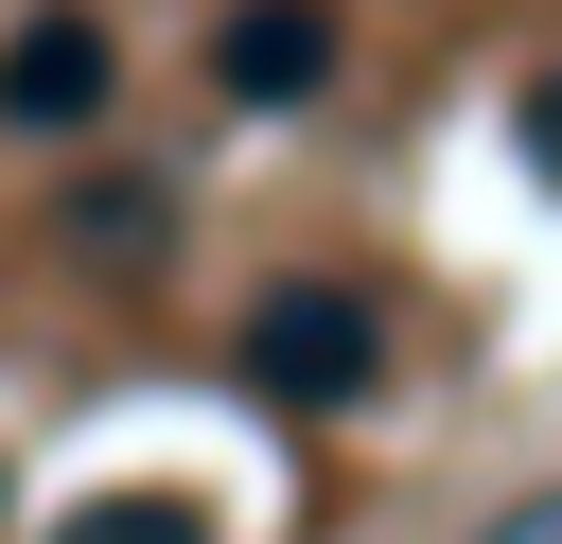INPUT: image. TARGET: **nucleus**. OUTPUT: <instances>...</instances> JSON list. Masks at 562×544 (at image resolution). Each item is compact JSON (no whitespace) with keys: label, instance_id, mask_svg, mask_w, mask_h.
<instances>
[{"label":"nucleus","instance_id":"nucleus-3","mask_svg":"<svg viewBox=\"0 0 562 544\" xmlns=\"http://www.w3.org/2000/svg\"><path fill=\"white\" fill-rule=\"evenodd\" d=\"M88 105H105V35H88V18H35V35L0 53V123H35V140H70Z\"/></svg>","mask_w":562,"mask_h":544},{"label":"nucleus","instance_id":"nucleus-1","mask_svg":"<svg viewBox=\"0 0 562 544\" xmlns=\"http://www.w3.org/2000/svg\"><path fill=\"white\" fill-rule=\"evenodd\" d=\"M369 369H386V333H369L351 281H281V298L246 316V386H263V404H369Z\"/></svg>","mask_w":562,"mask_h":544},{"label":"nucleus","instance_id":"nucleus-6","mask_svg":"<svg viewBox=\"0 0 562 544\" xmlns=\"http://www.w3.org/2000/svg\"><path fill=\"white\" fill-rule=\"evenodd\" d=\"M527 158H544V175H562V70H544V88H527Z\"/></svg>","mask_w":562,"mask_h":544},{"label":"nucleus","instance_id":"nucleus-4","mask_svg":"<svg viewBox=\"0 0 562 544\" xmlns=\"http://www.w3.org/2000/svg\"><path fill=\"white\" fill-rule=\"evenodd\" d=\"M53 544H211V526H193V509H176V491H158V509H70V526H53Z\"/></svg>","mask_w":562,"mask_h":544},{"label":"nucleus","instance_id":"nucleus-5","mask_svg":"<svg viewBox=\"0 0 562 544\" xmlns=\"http://www.w3.org/2000/svg\"><path fill=\"white\" fill-rule=\"evenodd\" d=\"M474 544H562V474H544V491H527V509H492V526H474Z\"/></svg>","mask_w":562,"mask_h":544},{"label":"nucleus","instance_id":"nucleus-2","mask_svg":"<svg viewBox=\"0 0 562 544\" xmlns=\"http://www.w3.org/2000/svg\"><path fill=\"white\" fill-rule=\"evenodd\" d=\"M211 70H228L246 105H316V88H334V18H316V0H246Z\"/></svg>","mask_w":562,"mask_h":544}]
</instances>
